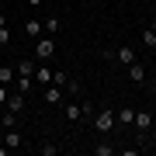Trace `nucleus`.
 <instances>
[{
    "mask_svg": "<svg viewBox=\"0 0 156 156\" xmlns=\"http://www.w3.org/2000/svg\"><path fill=\"white\" fill-rule=\"evenodd\" d=\"M94 128L101 135H111L115 128H118V118H115V111H94Z\"/></svg>",
    "mask_w": 156,
    "mask_h": 156,
    "instance_id": "nucleus-1",
    "label": "nucleus"
},
{
    "mask_svg": "<svg viewBox=\"0 0 156 156\" xmlns=\"http://www.w3.org/2000/svg\"><path fill=\"white\" fill-rule=\"evenodd\" d=\"M104 59H111V62H125V66H132V62H135V49H132V45H118L115 52H111V49L104 52Z\"/></svg>",
    "mask_w": 156,
    "mask_h": 156,
    "instance_id": "nucleus-2",
    "label": "nucleus"
},
{
    "mask_svg": "<svg viewBox=\"0 0 156 156\" xmlns=\"http://www.w3.org/2000/svg\"><path fill=\"white\" fill-rule=\"evenodd\" d=\"M56 56V38H38L35 45V59H52Z\"/></svg>",
    "mask_w": 156,
    "mask_h": 156,
    "instance_id": "nucleus-3",
    "label": "nucleus"
},
{
    "mask_svg": "<svg viewBox=\"0 0 156 156\" xmlns=\"http://www.w3.org/2000/svg\"><path fill=\"white\" fill-rule=\"evenodd\" d=\"M42 97H45V104H52V108H56V104H62V101H66V90H62V87H56V83H49Z\"/></svg>",
    "mask_w": 156,
    "mask_h": 156,
    "instance_id": "nucleus-4",
    "label": "nucleus"
},
{
    "mask_svg": "<svg viewBox=\"0 0 156 156\" xmlns=\"http://www.w3.org/2000/svg\"><path fill=\"white\" fill-rule=\"evenodd\" d=\"M4 146H7V149H21V146H24V135L17 132V128H7V135H4Z\"/></svg>",
    "mask_w": 156,
    "mask_h": 156,
    "instance_id": "nucleus-5",
    "label": "nucleus"
},
{
    "mask_svg": "<svg viewBox=\"0 0 156 156\" xmlns=\"http://www.w3.org/2000/svg\"><path fill=\"white\" fill-rule=\"evenodd\" d=\"M31 80H35L38 87H49V83H52V69H49V66H35Z\"/></svg>",
    "mask_w": 156,
    "mask_h": 156,
    "instance_id": "nucleus-6",
    "label": "nucleus"
},
{
    "mask_svg": "<svg viewBox=\"0 0 156 156\" xmlns=\"http://www.w3.org/2000/svg\"><path fill=\"white\" fill-rule=\"evenodd\" d=\"M128 76H132V83H139V87L146 83V66H142V62H139V59H135V62H132V66H128Z\"/></svg>",
    "mask_w": 156,
    "mask_h": 156,
    "instance_id": "nucleus-7",
    "label": "nucleus"
},
{
    "mask_svg": "<svg viewBox=\"0 0 156 156\" xmlns=\"http://www.w3.org/2000/svg\"><path fill=\"white\" fill-rule=\"evenodd\" d=\"M139 132H149V125H153V111H135V122H132Z\"/></svg>",
    "mask_w": 156,
    "mask_h": 156,
    "instance_id": "nucleus-8",
    "label": "nucleus"
},
{
    "mask_svg": "<svg viewBox=\"0 0 156 156\" xmlns=\"http://www.w3.org/2000/svg\"><path fill=\"white\" fill-rule=\"evenodd\" d=\"M4 108H7V111H14V115H17V111L24 108V94H21V90H14V94L7 97V104H4Z\"/></svg>",
    "mask_w": 156,
    "mask_h": 156,
    "instance_id": "nucleus-9",
    "label": "nucleus"
},
{
    "mask_svg": "<svg viewBox=\"0 0 156 156\" xmlns=\"http://www.w3.org/2000/svg\"><path fill=\"white\" fill-rule=\"evenodd\" d=\"M115 118H118V125H132L135 122V111H132V108H118Z\"/></svg>",
    "mask_w": 156,
    "mask_h": 156,
    "instance_id": "nucleus-10",
    "label": "nucleus"
},
{
    "mask_svg": "<svg viewBox=\"0 0 156 156\" xmlns=\"http://www.w3.org/2000/svg\"><path fill=\"white\" fill-rule=\"evenodd\" d=\"M14 80H17V73H14V66H0V83L14 87Z\"/></svg>",
    "mask_w": 156,
    "mask_h": 156,
    "instance_id": "nucleus-11",
    "label": "nucleus"
},
{
    "mask_svg": "<svg viewBox=\"0 0 156 156\" xmlns=\"http://www.w3.org/2000/svg\"><path fill=\"white\" fill-rule=\"evenodd\" d=\"M14 73H17V76H31V73H35V62H28V59L14 62Z\"/></svg>",
    "mask_w": 156,
    "mask_h": 156,
    "instance_id": "nucleus-12",
    "label": "nucleus"
},
{
    "mask_svg": "<svg viewBox=\"0 0 156 156\" xmlns=\"http://www.w3.org/2000/svg\"><path fill=\"white\" fill-rule=\"evenodd\" d=\"M14 90L28 94V90H31V76H17V80H14Z\"/></svg>",
    "mask_w": 156,
    "mask_h": 156,
    "instance_id": "nucleus-13",
    "label": "nucleus"
},
{
    "mask_svg": "<svg viewBox=\"0 0 156 156\" xmlns=\"http://www.w3.org/2000/svg\"><path fill=\"white\" fill-rule=\"evenodd\" d=\"M62 115H66V122H76V118H80V104H66Z\"/></svg>",
    "mask_w": 156,
    "mask_h": 156,
    "instance_id": "nucleus-14",
    "label": "nucleus"
},
{
    "mask_svg": "<svg viewBox=\"0 0 156 156\" xmlns=\"http://www.w3.org/2000/svg\"><path fill=\"white\" fill-rule=\"evenodd\" d=\"M111 153H115L111 142H97V146H94V156H111Z\"/></svg>",
    "mask_w": 156,
    "mask_h": 156,
    "instance_id": "nucleus-15",
    "label": "nucleus"
},
{
    "mask_svg": "<svg viewBox=\"0 0 156 156\" xmlns=\"http://www.w3.org/2000/svg\"><path fill=\"white\" fill-rule=\"evenodd\" d=\"M42 28H45V31H52V35H56V31L62 28V21H59V17H49V21H42Z\"/></svg>",
    "mask_w": 156,
    "mask_h": 156,
    "instance_id": "nucleus-16",
    "label": "nucleus"
},
{
    "mask_svg": "<svg viewBox=\"0 0 156 156\" xmlns=\"http://www.w3.org/2000/svg\"><path fill=\"white\" fill-rule=\"evenodd\" d=\"M24 31H28V35H42L45 28H42V21H35V17H31V21L24 24Z\"/></svg>",
    "mask_w": 156,
    "mask_h": 156,
    "instance_id": "nucleus-17",
    "label": "nucleus"
},
{
    "mask_svg": "<svg viewBox=\"0 0 156 156\" xmlns=\"http://www.w3.org/2000/svg\"><path fill=\"white\" fill-rule=\"evenodd\" d=\"M142 45H149V49H156V31H153V28H146V31H142Z\"/></svg>",
    "mask_w": 156,
    "mask_h": 156,
    "instance_id": "nucleus-18",
    "label": "nucleus"
},
{
    "mask_svg": "<svg viewBox=\"0 0 156 156\" xmlns=\"http://www.w3.org/2000/svg\"><path fill=\"white\" fill-rule=\"evenodd\" d=\"M66 80H69V73H62V69L52 73V83H56V87H66Z\"/></svg>",
    "mask_w": 156,
    "mask_h": 156,
    "instance_id": "nucleus-19",
    "label": "nucleus"
},
{
    "mask_svg": "<svg viewBox=\"0 0 156 156\" xmlns=\"http://www.w3.org/2000/svg\"><path fill=\"white\" fill-rule=\"evenodd\" d=\"M94 111H97V108L90 104V101H80V115H83V118H94Z\"/></svg>",
    "mask_w": 156,
    "mask_h": 156,
    "instance_id": "nucleus-20",
    "label": "nucleus"
},
{
    "mask_svg": "<svg viewBox=\"0 0 156 156\" xmlns=\"http://www.w3.org/2000/svg\"><path fill=\"white\" fill-rule=\"evenodd\" d=\"M0 122H4V128H14V125H17V115H14V111H4Z\"/></svg>",
    "mask_w": 156,
    "mask_h": 156,
    "instance_id": "nucleus-21",
    "label": "nucleus"
},
{
    "mask_svg": "<svg viewBox=\"0 0 156 156\" xmlns=\"http://www.w3.org/2000/svg\"><path fill=\"white\" fill-rule=\"evenodd\" d=\"M4 45H11V28L0 24V49H4Z\"/></svg>",
    "mask_w": 156,
    "mask_h": 156,
    "instance_id": "nucleus-22",
    "label": "nucleus"
},
{
    "mask_svg": "<svg viewBox=\"0 0 156 156\" xmlns=\"http://www.w3.org/2000/svg\"><path fill=\"white\" fill-rule=\"evenodd\" d=\"M42 156H56L59 153V146H52V142H42V149H38Z\"/></svg>",
    "mask_w": 156,
    "mask_h": 156,
    "instance_id": "nucleus-23",
    "label": "nucleus"
},
{
    "mask_svg": "<svg viewBox=\"0 0 156 156\" xmlns=\"http://www.w3.org/2000/svg\"><path fill=\"white\" fill-rule=\"evenodd\" d=\"M11 90H14V87H7V83H0V104H7V97H11Z\"/></svg>",
    "mask_w": 156,
    "mask_h": 156,
    "instance_id": "nucleus-24",
    "label": "nucleus"
},
{
    "mask_svg": "<svg viewBox=\"0 0 156 156\" xmlns=\"http://www.w3.org/2000/svg\"><path fill=\"white\" fill-rule=\"evenodd\" d=\"M149 94H153V97H156V76H153V80H149Z\"/></svg>",
    "mask_w": 156,
    "mask_h": 156,
    "instance_id": "nucleus-25",
    "label": "nucleus"
},
{
    "mask_svg": "<svg viewBox=\"0 0 156 156\" xmlns=\"http://www.w3.org/2000/svg\"><path fill=\"white\" fill-rule=\"evenodd\" d=\"M45 4V0H28V7H42Z\"/></svg>",
    "mask_w": 156,
    "mask_h": 156,
    "instance_id": "nucleus-26",
    "label": "nucleus"
},
{
    "mask_svg": "<svg viewBox=\"0 0 156 156\" xmlns=\"http://www.w3.org/2000/svg\"><path fill=\"white\" fill-rule=\"evenodd\" d=\"M149 135H156V115H153V125H149Z\"/></svg>",
    "mask_w": 156,
    "mask_h": 156,
    "instance_id": "nucleus-27",
    "label": "nucleus"
},
{
    "mask_svg": "<svg viewBox=\"0 0 156 156\" xmlns=\"http://www.w3.org/2000/svg\"><path fill=\"white\" fill-rule=\"evenodd\" d=\"M149 149H156V135H153V139H149Z\"/></svg>",
    "mask_w": 156,
    "mask_h": 156,
    "instance_id": "nucleus-28",
    "label": "nucleus"
},
{
    "mask_svg": "<svg viewBox=\"0 0 156 156\" xmlns=\"http://www.w3.org/2000/svg\"><path fill=\"white\" fill-rule=\"evenodd\" d=\"M149 28H153V31H156V17H153V24H149Z\"/></svg>",
    "mask_w": 156,
    "mask_h": 156,
    "instance_id": "nucleus-29",
    "label": "nucleus"
}]
</instances>
